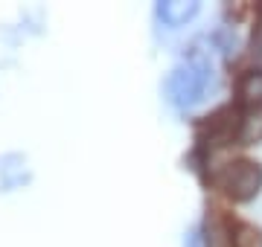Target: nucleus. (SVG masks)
<instances>
[{
    "label": "nucleus",
    "instance_id": "nucleus-1",
    "mask_svg": "<svg viewBox=\"0 0 262 247\" xmlns=\"http://www.w3.org/2000/svg\"><path fill=\"white\" fill-rule=\"evenodd\" d=\"M210 82H213L210 58H204L201 53H192L181 64L172 67V73L166 79V96L175 108H192L195 102L204 99Z\"/></svg>",
    "mask_w": 262,
    "mask_h": 247
},
{
    "label": "nucleus",
    "instance_id": "nucleus-2",
    "mask_svg": "<svg viewBox=\"0 0 262 247\" xmlns=\"http://www.w3.org/2000/svg\"><path fill=\"white\" fill-rule=\"evenodd\" d=\"M215 186L233 201H253L262 189V166L256 160H230L215 171Z\"/></svg>",
    "mask_w": 262,
    "mask_h": 247
},
{
    "label": "nucleus",
    "instance_id": "nucleus-3",
    "mask_svg": "<svg viewBox=\"0 0 262 247\" xmlns=\"http://www.w3.org/2000/svg\"><path fill=\"white\" fill-rule=\"evenodd\" d=\"M155 12H158L160 23H166V27H184V23H189L201 12V3L198 0H160L158 6H155Z\"/></svg>",
    "mask_w": 262,
    "mask_h": 247
},
{
    "label": "nucleus",
    "instance_id": "nucleus-4",
    "mask_svg": "<svg viewBox=\"0 0 262 247\" xmlns=\"http://www.w3.org/2000/svg\"><path fill=\"white\" fill-rule=\"evenodd\" d=\"M239 102L248 111L262 108V67H253V70H248L242 76V82H239Z\"/></svg>",
    "mask_w": 262,
    "mask_h": 247
},
{
    "label": "nucleus",
    "instance_id": "nucleus-5",
    "mask_svg": "<svg viewBox=\"0 0 262 247\" xmlns=\"http://www.w3.org/2000/svg\"><path fill=\"white\" fill-rule=\"evenodd\" d=\"M262 140V108L245 111L236 125V143L239 145H256Z\"/></svg>",
    "mask_w": 262,
    "mask_h": 247
},
{
    "label": "nucleus",
    "instance_id": "nucleus-6",
    "mask_svg": "<svg viewBox=\"0 0 262 247\" xmlns=\"http://www.w3.org/2000/svg\"><path fill=\"white\" fill-rule=\"evenodd\" d=\"M230 247H262V230L253 224H233L230 227Z\"/></svg>",
    "mask_w": 262,
    "mask_h": 247
}]
</instances>
